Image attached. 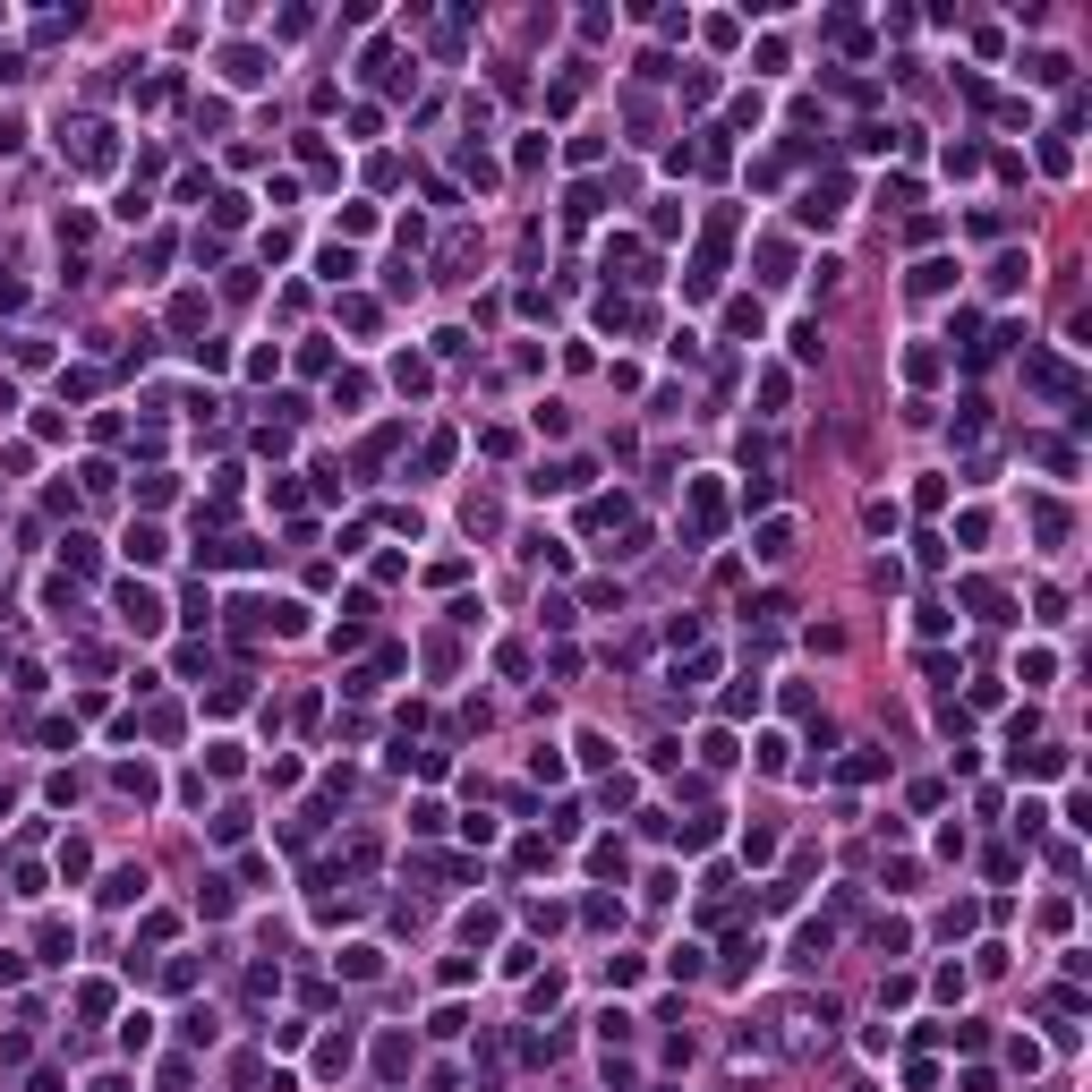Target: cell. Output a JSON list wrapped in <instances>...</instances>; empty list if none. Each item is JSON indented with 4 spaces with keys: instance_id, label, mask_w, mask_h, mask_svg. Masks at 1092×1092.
I'll return each instance as SVG.
<instances>
[{
    "instance_id": "6da1fadb",
    "label": "cell",
    "mask_w": 1092,
    "mask_h": 1092,
    "mask_svg": "<svg viewBox=\"0 0 1092 1092\" xmlns=\"http://www.w3.org/2000/svg\"><path fill=\"white\" fill-rule=\"evenodd\" d=\"M120 623H129L137 640H154V632H162V623H172V615H162V598L145 589V580H120Z\"/></svg>"
},
{
    "instance_id": "7a4b0ae2",
    "label": "cell",
    "mask_w": 1092,
    "mask_h": 1092,
    "mask_svg": "<svg viewBox=\"0 0 1092 1092\" xmlns=\"http://www.w3.org/2000/svg\"><path fill=\"white\" fill-rule=\"evenodd\" d=\"M725 529V487L717 478H692V538H717Z\"/></svg>"
},
{
    "instance_id": "3957f363",
    "label": "cell",
    "mask_w": 1092,
    "mask_h": 1092,
    "mask_svg": "<svg viewBox=\"0 0 1092 1092\" xmlns=\"http://www.w3.org/2000/svg\"><path fill=\"white\" fill-rule=\"evenodd\" d=\"M265 78H274V60H265L256 43H231L223 52V86H265Z\"/></svg>"
},
{
    "instance_id": "277c9868",
    "label": "cell",
    "mask_w": 1092,
    "mask_h": 1092,
    "mask_svg": "<svg viewBox=\"0 0 1092 1092\" xmlns=\"http://www.w3.org/2000/svg\"><path fill=\"white\" fill-rule=\"evenodd\" d=\"M794 213H803L811 231H828L837 213H845V180H819V188H803V205H794Z\"/></svg>"
},
{
    "instance_id": "5b68a950",
    "label": "cell",
    "mask_w": 1092,
    "mask_h": 1092,
    "mask_svg": "<svg viewBox=\"0 0 1092 1092\" xmlns=\"http://www.w3.org/2000/svg\"><path fill=\"white\" fill-rule=\"evenodd\" d=\"M606 274H623V282H658V274H649V248H640V239H606Z\"/></svg>"
},
{
    "instance_id": "8992f818",
    "label": "cell",
    "mask_w": 1092,
    "mask_h": 1092,
    "mask_svg": "<svg viewBox=\"0 0 1092 1092\" xmlns=\"http://www.w3.org/2000/svg\"><path fill=\"white\" fill-rule=\"evenodd\" d=\"M1025 282H1033V256L1025 248H1007L999 265H990V290H999V299H1007V290H1025Z\"/></svg>"
},
{
    "instance_id": "52a82bcc",
    "label": "cell",
    "mask_w": 1092,
    "mask_h": 1092,
    "mask_svg": "<svg viewBox=\"0 0 1092 1092\" xmlns=\"http://www.w3.org/2000/svg\"><path fill=\"white\" fill-rule=\"evenodd\" d=\"M751 555H760V564H786V555H794V521H760Z\"/></svg>"
},
{
    "instance_id": "ba28073f",
    "label": "cell",
    "mask_w": 1092,
    "mask_h": 1092,
    "mask_svg": "<svg viewBox=\"0 0 1092 1092\" xmlns=\"http://www.w3.org/2000/svg\"><path fill=\"white\" fill-rule=\"evenodd\" d=\"M162 555H172V538H162L154 521H137L129 529V564H162Z\"/></svg>"
},
{
    "instance_id": "9c48e42d",
    "label": "cell",
    "mask_w": 1092,
    "mask_h": 1092,
    "mask_svg": "<svg viewBox=\"0 0 1092 1092\" xmlns=\"http://www.w3.org/2000/svg\"><path fill=\"white\" fill-rule=\"evenodd\" d=\"M376 1066H384V1076H410V1066H419V1050H410V1033H384V1041H376Z\"/></svg>"
},
{
    "instance_id": "30bf717a",
    "label": "cell",
    "mask_w": 1092,
    "mask_h": 1092,
    "mask_svg": "<svg viewBox=\"0 0 1092 1092\" xmlns=\"http://www.w3.org/2000/svg\"><path fill=\"white\" fill-rule=\"evenodd\" d=\"M1025 78H1033V86H1066V78H1076V60H1066V52H1033Z\"/></svg>"
},
{
    "instance_id": "8fae6325",
    "label": "cell",
    "mask_w": 1092,
    "mask_h": 1092,
    "mask_svg": "<svg viewBox=\"0 0 1092 1092\" xmlns=\"http://www.w3.org/2000/svg\"><path fill=\"white\" fill-rule=\"evenodd\" d=\"M956 282V265L948 256H931V265H913V299H939V290Z\"/></svg>"
},
{
    "instance_id": "7c38bea8",
    "label": "cell",
    "mask_w": 1092,
    "mask_h": 1092,
    "mask_svg": "<svg viewBox=\"0 0 1092 1092\" xmlns=\"http://www.w3.org/2000/svg\"><path fill=\"white\" fill-rule=\"evenodd\" d=\"M111 786H120V794H137V803H154V768H145V760H120V768H111Z\"/></svg>"
},
{
    "instance_id": "4fadbf2b",
    "label": "cell",
    "mask_w": 1092,
    "mask_h": 1092,
    "mask_svg": "<svg viewBox=\"0 0 1092 1092\" xmlns=\"http://www.w3.org/2000/svg\"><path fill=\"white\" fill-rule=\"evenodd\" d=\"M68 948H78V939H68V921H43V931H35V956H43V964H68Z\"/></svg>"
},
{
    "instance_id": "5bb4252c",
    "label": "cell",
    "mask_w": 1092,
    "mask_h": 1092,
    "mask_svg": "<svg viewBox=\"0 0 1092 1092\" xmlns=\"http://www.w3.org/2000/svg\"><path fill=\"white\" fill-rule=\"evenodd\" d=\"M589 870H598V880H623V870H632V854H623L615 837H598V845H589Z\"/></svg>"
},
{
    "instance_id": "9a60e30c",
    "label": "cell",
    "mask_w": 1092,
    "mask_h": 1092,
    "mask_svg": "<svg viewBox=\"0 0 1092 1092\" xmlns=\"http://www.w3.org/2000/svg\"><path fill=\"white\" fill-rule=\"evenodd\" d=\"M103 905H145V870H111V880H103Z\"/></svg>"
},
{
    "instance_id": "2e32d148",
    "label": "cell",
    "mask_w": 1092,
    "mask_h": 1092,
    "mask_svg": "<svg viewBox=\"0 0 1092 1092\" xmlns=\"http://www.w3.org/2000/svg\"><path fill=\"white\" fill-rule=\"evenodd\" d=\"M350 1058H359V1041H350V1033H333L325 1050H317V1076H350Z\"/></svg>"
},
{
    "instance_id": "e0dca14e",
    "label": "cell",
    "mask_w": 1092,
    "mask_h": 1092,
    "mask_svg": "<svg viewBox=\"0 0 1092 1092\" xmlns=\"http://www.w3.org/2000/svg\"><path fill=\"white\" fill-rule=\"evenodd\" d=\"M342 974H350V982H376V974H384V948H368V939L342 948Z\"/></svg>"
},
{
    "instance_id": "ac0fdd59",
    "label": "cell",
    "mask_w": 1092,
    "mask_h": 1092,
    "mask_svg": "<svg viewBox=\"0 0 1092 1092\" xmlns=\"http://www.w3.org/2000/svg\"><path fill=\"white\" fill-rule=\"evenodd\" d=\"M700 768H734V734H725V725L700 734Z\"/></svg>"
},
{
    "instance_id": "d6986e66",
    "label": "cell",
    "mask_w": 1092,
    "mask_h": 1092,
    "mask_svg": "<svg viewBox=\"0 0 1092 1092\" xmlns=\"http://www.w3.org/2000/svg\"><path fill=\"white\" fill-rule=\"evenodd\" d=\"M683 223H692V205H683V197H658V213H649V231H658V239H674Z\"/></svg>"
},
{
    "instance_id": "ffe728a7",
    "label": "cell",
    "mask_w": 1092,
    "mask_h": 1092,
    "mask_svg": "<svg viewBox=\"0 0 1092 1092\" xmlns=\"http://www.w3.org/2000/svg\"><path fill=\"white\" fill-rule=\"evenodd\" d=\"M317 274H325V282H350V274H359V256L342 248V239H333V248H317Z\"/></svg>"
},
{
    "instance_id": "44dd1931",
    "label": "cell",
    "mask_w": 1092,
    "mask_h": 1092,
    "mask_svg": "<svg viewBox=\"0 0 1092 1092\" xmlns=\"http://www.w3.org/2000/svg\"><path fill=\"white\" fill-rule=\"evenodd\" d=\"M265 623H274L282 640H299V632H307V606H299V598H282V606H274V615H265Z\"/></svg>"
},
{
    "instance_id": "7402d4cb",
    "label": "cell",
    "mask_w": 1092,
    "mask_h": 1092,
    "mask_svg": "<svg viewBox=\"0 0 1092 1092\" xmlns=\"http://www.w3.org/2000/svg\"><path fill=\"white\" fill-rule=\"evenodd\" d=\"M359 401H368V376H333V410L342 419H359Z\"/></svg>"
},
{
    "instance_id": "603a6c76",
    "label": "cell",
    "mask_w": 1092,
    "mask_h": 1092,
    "mask_svg": "<svg viewBox=\"0 0 1092 1092\" xmlns=\"http://www.w3.org/2000/svg\"><path fill=\"white\" fill-rule=\"evenodd\" d=\"M768 948H760V939H734V948H725V982H743L751 974V964H760Z\"/></svg>"
},
{
    "instance_id": "cb8c5ba5",
    "label": "cell",
    "mask_w": 1092,
    "mask_h": 1092,
    "mask_svg": "<svg viewBox=\"0 0 1092 1092\" xmlns=\"http://www.w3.org/2000/svg\"><path fill=\"white\" fill-rule=\"evenodd\" d=\"M888 760H880V751H870V743H854V751H845V776H854V786H870V776H880Z\"/></svg>"
},
{
    "instance_id": "d4e9b609",
    "label": "cell",
    "mask_w": 1092,
    "mask_h": 1092,
    "mask_svg": "<svg viewBox=\"0 0 1092 1092\" xmlns=\"http://www.w3.org/2000/svg\"><path fill=\"white\" fill-rule=\"evenodd\" d=\"M666 974H674V982H700V974H709V956H700V948H692V939H683V948H674V956H666Z\"/></svg>"
},
{
    "instance_id": "484cf974",
    "label": "cell",
    "mask_w": 1092,
    "mask_h": 1092,
    "mask_svg": "<svg viewBox=\"0 0 1092 1092\" xmlns=\"http://www.w3.org/2000/svg\"><path fill=\"white\" fill-rule=\"evenodd\" d=\"M205 325V299H197V290H180V299H172V333H197Z\"/></svg>"
},
{
    "instance_id": "4316f807",
    "label": "cell",
    "mask_w": 1092,
    "mask_h": 1092,
    "mask_svg": "<svg viewBox=\"0 0 1092 1092\" xmlns=\"http://www.w3.org/2000/svg\"><path fill=\"white\" fill-rule=\"evenodd\" d=\"M103 555H94V538H60V572H94Z\"/></svg>"
},
{
    "instance_id": "83f0119b",
    "label": "cell",
    "mask_w": 1092,
    "mask_h": 1092,
    "mask_svg": "<svg viewBox=\"0 0 1092 1092\" xmlns=\"http://www.w3.org/2000/svg\"><path fill=\"white\" fill-rule=\"evenodd\" d=\"M717 709H725V717H743V709H760V674H743V683H734V692H725V700H717Z\"/></svg>"
},
{
    "instance_id": "f1b7e54d",
    "label": "cell",
    "mask_w": 1092,
    "mask_h": 1092,
    "mask_svg": "<svg viewBox=\"0 0 1092 1092\" xmlns=\"http://www.w3.org/2000/svg\"><path fill=\"white\" fill-rule=\"evenodd\" d=\"M172 487H180L172 470H145V478H137V504H172Z\"/></svg>"
},
{
    "instance_id": "f546056e",
    "label": "cell",
    "mask_w": 1092,
    "mask_h": 1092,
    "mask_svg": "<svg viewBox=\"0 0 1092 1092\" xmlns=\"http://www.w3.org/2000/svg\"><path fill=\"white\" fill-rule=\"evenodd\" d=\"M786 342H794V368H819V325H794Z\"/></svg>"
},
{
    "instance_id": "4dcf8cb0",
    "label": "cell",
    "mask_w": 1092,
    "mask_h": 1092,
    "mask_svg": "<svg viewBox=\"0 0 1092 1092\" xmlns=\"http://www.w3.org/2000/svg\"><path fill=\"white\" fill-rule=\"evenodd\" d=\"M393 384H401V393H427L435 376H427V359H393Z\"/></svg>"
},
{
    "instance_id": "1f68e13d",
    "label": "cell",
    "mask_w": 1092,
    "mask_h": 1092,
    "mask_svg": "<svg viewBox=\"0 0 1092 1092\" xmlns=\"http://www.w3.org/2000/svg\"><path fill=\"white\" fill-rule=\"evenodd\" d=\"M1033 529H1041V547H1058L1066 538V513H1058V504H1033Z\"/></svg>"
},
{
    "instance_id": "d6a6232c",
    "label": "cell",
    "mask_w": 1092,
    "mask_h": 1092,
    "mask_svg": "<svg viewBox=\"0 0 1092 1092\" xmlns=\"http://www.w3.org/2000/svg\"><path fill=\"white\" fill-rule=\"evenodd\" d=\"M205 768H213V776H239V768H248V751H239V743H213Z\"/></svg>"
},
{
    "instance_id": "836d02e7",
    "label": "cell",
    "mask_w": 1092,
    "mask_h": 1092,
    "mask_svg": "<svg viewBox=\"0 0 1092 1092\" xmlns=\"http://www.w3.org/2000/svg\"><path fill=\"white\" fill-rule=\"evenodd\" d=\"M213 837H223V845H239V837H248V811H239V803H223V811H213Z\"/></svg>"
},
{
    "instance_id": "e575fe53",
    "label": "cell",
    "mask_w": 1092,
    "mask_h": 1092,
    "mask_svg": "<svg viewBox=\"0 0 1092 1092\" xmlns=\"http://www.w3.org/2000/svg\"><path fill=\"white\" fill-rule=\"evenodd\" d=\"M760 282H794V256L776 248V239H768V248H760Z\"/></svg>"
},
{
    "instance_id": "d590c367",
    "label": "cell",
    "mask_w": 1092,
    "mask_h": 1092,
    "mask_svg": "<svg viewBox=\"0 0 1092 1092\" xmlns=\"http://www.w3.org/2000/svg\"><path fill=\"white\" fill-rule=\"evenodd\" d=\"M197 913L223 921V913H231V880H205V888H197Z\"/></svg>"
},
{
    "instance_id": "8d00e7d4",
    "label": "cell",
    "mask_w": 1092,
    "mask_h": 1092,
    "mask_svg": "<svg viewBox=\"0 0 1092 1092\" xmlns=\"http://www.w3.org/2000/svg\"><path fill=\"white\" fill-rule=\"evenodd\" d=\"M78 1015H111V982H78Z\"/></svg>"
},
{
    "instance_id": "74e56055",
    "label": "cell",
    "mask_w": 1092,
    "mask_h": 1092,
    "mask_svg": "<svg viewBox=\"0 0 1092 1092\" xmlns=\"http://www.w3.org/2000/svg\"><path fill=\"white\" fill-rule=\"evenodd\" d=\"M461 939H470V948H487V939H495V913H487V905H478V913H461Z\"/></svg>"
},
{
    "instance_id": "f35d334b",
    "label": "cell",
    "mask_w": 1092,
    "mask_h": 1092,
    "mask_svg": "<svg viewBox=\"0 0 1092 1092\" xmlns=\"http://www.w3.org/2000/svg\"><path fill=\"white\" fill-rule=\"evenodd\" d=\"M632 1025H640V1015H623V1007H606V1015H598V1033H606V1050H615V1041H632Z\"/></svg>"
},
{
    "instance_id": "ab89813d",
    "label": "cell",
    "mask_w": 1092,
    "mask_h": 1092,
    "mask_svg": "<svg viewBox=\"0 0 1092 1092\" xmlns=\"http://www.w3.org/2000/svg\"><path fill=\"white\" fill-rule=\"evenodd\" d=\"M145 1041H154V1015H145V1007H137V1015H129V1025H120V1050H145Z\"/></svg>"
},
{
    "instance_id": "60d3db41",
    "label": "cell",
    "mask_w": 1092,
    "mask_h": 1092,
    "mask_svg": "<svg viewBox=\"0 0 1092 1092\" xmlns=\"http://www.w3.org/2000/svg\"><path fill=\"white\" fill-rule=\"evenodd\" d=\"M248 223V197H213V231H239Z\"/></svg>"
},
{
    "instance_id": "b9f144b4",
    "label": "cell",
    "mask_w": 1092,
    "mask_h": 1092,
    "mask_svg": "<svg viewBox=\"0 0 1092 1092\" xmlns=\"http://www.w3.org/2000/svg\"><path fill=\"white\" fill-rule=\"evenodd\" d=\"M725 333H760V299H734V307H725Z\"/></svg>"
},
{
    "instance_id": "7bdbcfd3",
    "label": "cell",
    "mask_w": 1092,
    "mask_h": 1092,
    "mask_svg": "<svg viewBox=\"0 0 1092 1092\" xmlns=\"http://www.w3.org/2000/svg\"><path fill=\"white\" fill-rule=\"evenodd\" d=\"M86 870H94V854H86L78 837H68V845H60V880H86Z\"/></svg>"
},
{
    "instance_id": "ee69618b",
    "label": "cell",
    "mask_w": 1092,
    "mask_h": 1092,
    "mask_svg": "<svg viewBox=\"0 0 1092 1092\" xmlns=\"http://www.w3.org/2000/svg\"><path fill=\"white\" fill-rule=\"evenodd\" d=\"M760 401H768V419L786 410V368H760Z\"/></svg>"
},
{
    "instance_id": "f6af8a7d",
    "label": "cell",
    "mask_w": 1092,
    "mask_h": 1092,
    "mask_svg": "<svg viewBox=\"0 0 1092 1092\" xmlns=\"http://www.w3.org/2000/svg\"><path fill=\"white\" fill-rule=\"evenodd\" d=\"M342 325L350 333H376V299H342Z\"/></svg>"
},
{
    "instance_id": "bcb514c9",
    "label": "cell",
    "mask_w": 1092,
    "mask_h": 1092,
    "mask_svg": "<svg viewBox=\"0 0 1092 1092\" xmlns=\"http://www.w3.org/2000/svg\"><path fill=\"white\" fill-rule=\"evenodd\" d=\"M589 529H606V521H623V495H589V513H580Z\"/></svg>"
},
{
    "instance_id": "7dc6e473",
    "label": "cell",
    "mask_w": 1092,
    "mask_h": 1092,
    "mask_svg": "<svg viewBox=\"0 0 1092 1092\" xmlns=\"http://www.w3.org/2000/svg\"><path fill=\"white\" fill-rule=\"evenodd\" d=\"M188 1084H197V1066H188V1058H172V1066H162V1092H188Z\"/></svg>"
},
{
    "instance_id": "c3c4849f",
    "label": "cell",
    "mask_w": 1092,
    "mask_h": 1092,
    "mask_svg": "<svg viewBox=\"0 0 1092 1092\" xmlns=\"http://www.w3.org/2000/svg\"><path fill=\"white\" fill-rule=\"evenodd\" d=\"M17 982H27V956H9V948H0V990H17Z\"/></svg>"
},
{
    "instance_id": "681fc988",
    "label": "cell",
    "mask_w": 1092,
    "mask_h": 1092,
    "mask_svg": "<svg viewBox=\"0 0 1092 1092\" xmlns=\"http://www.w3.org/2000/svg\"><path fill=\"white\" fill-rule=\"evenodd\" d=\"M27 145V120H0V154H17Z\"/></svg>"
},
{
    "instance_id": "f907efd6",
    "label": "cell",
    "mask_w": 1092,
    "mask_h": 1092,
    "mask_svg": "<svg viewBox=\"0 0 1092 1092\" xmlns=\"http://www.w3.org/2000/svg\"><path fill=\"white\" fill-rule=\"evenodd\" d=\"M27 1092H68V1084H60V1076H52V1066H43V1076H35V1084H27Z\"/></svg>"
},
{
    "instance_id": "816d5d0a",
    "label": "cell",
    "mask_w": 1092,
    "mask_h": 1092,
    "mask_svg": "<svg viewBox=\"0 0 1092 1092\" xmlns=\"http://www.w3.org/2000/svg\"><path fill=\"white\" fill-rule=\"evenodd\" d=\"M86 1092H129V1076H94V1084H86Z\"/></svg>"
},
{
    "instance_id": "f5cc1de1",
    "label": "cell",
    "mask_w": 1092,
    "mask_h": 1092,
    "mask_svg": "<svg viewBox=\"0 0 1092 1092\" xmlns=\"http://www.w3.org/2000/svg\"><path fill=\"white\" fill-rule=\"evenodd\" d=\"M9 410H17V384H9V376H0V419H9Z\"/></svg>"
},
{
    "instance_id": "db71d44e",
    "label": "cell",
    "mask_w": 1092,
    "mask_h": 1092,
    "mask_svg": "<svg viewBox=\"0 0 1092 1092\" xmlns=\"http://www.w3.org/2000/svg\"><path fill=\"white\" fill-rule=\"evenodd\" d=\"M0 811H9V794H0Z\"/></svg>"
}]
</instances>
